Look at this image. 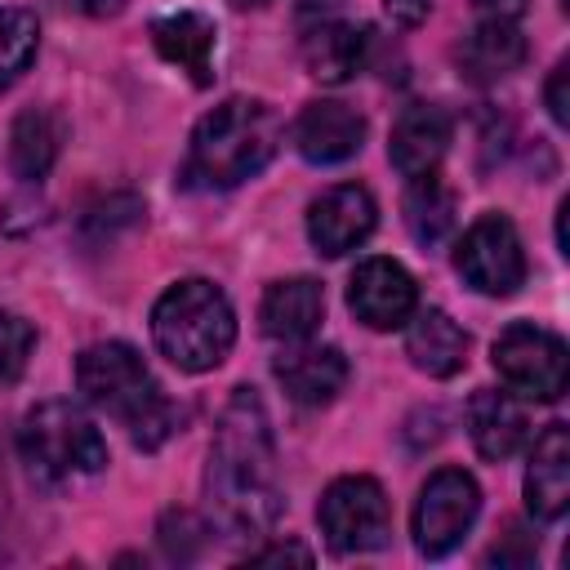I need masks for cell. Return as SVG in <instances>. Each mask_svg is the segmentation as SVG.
Listing matches in <instances>:
<instances>
[{"label":"cell","mask_w":570,"mask_h":570,"mask_svg":"<svg viewBox=\"0 0 570 570\" xmlns=\"http://www.w3.org/2000/svg\"><path fill=\"white\" fill-rule=\"evenodd\" d=\"M209 521L232 539H249L276 525L285 499L276 485V436L263 396L240 383L232 387L205 463Z\"/></svg>","instance_id":"obj_1"},{"label":"cell","mask_w":570,"mask_h":570,"mask_svg":"<svg viewBox=\"0 0 570 570\" xmlns=\"http://www.w3.org/2000/svg\"><path fill=\"white\" fill-rule=\"evenodd\" d=\"M285 142V120L263 98H227L191 129L178 183L187 191H232L263 174Z\"/></svg>","instance_id":"obj_2"},{"label":"cell","mask_w":570,"mask_h":570,"mask_svg":"<svg viewBox=\"0 0 570 570\" xmlns=\"http://www.w3.org/2000/svg\"><path fill=\"white\" fill-rule=\"evenodd\" d=\"M76 387L94 410L111 414L138 450H160L178 428L174 401L129 343H89L76 356Z\"/></svg>","instance_id":"obj_3"},{"label":"cell","mask_w":570,"mask_h":570,"mask_svg":"<svg viewBox=\"0 0 570 570\" xmlns=\"http://www.w3.org/2000/svg\"><path fill=\"white\" fill-rule=\"evenodd\" d=\"M151 343L183 374H205L227 361L236 343V312L214 281H174L151 307Z\"/></svg>","instance_id":"obj_4"},{"label":"cell","mask_w":570,"mask_h":570,"mask_svg":"<svg viewBox=\"0 0 570 570\" xmlns=\"http://www.w3.org/2000/svg\"><path fill=\"white\" fill-rule=\"evenodd\" d=\"M18 454L45 485H71L107 468V441L76 401H40L22 414Z\"/></svg>","instance_id":"obj_5"},{"label":"cell","mask_w":570,"mask_h":570,"mask_svg":"<svg viewBox=\"0 0 570 570\" xmlns=\"http://www.w3.org/2000/svg\"><path fill=\"white\" fill-rule=\"evenodd\" d=\"M490 361H494V374L503 379V387L521 401H557L570 383V356H566V343L534 325V321H512L494 347H490Z\"/></svg>","instance_id":"obj_6"},{"label":"cell","mask_w":570,"mask_h":570,"mask_svg":"<svg viewBox=\"0 0 570 570\" xmlns=\"http://www.w3.org/2000/svg\"><path fill=\"white\" fill-rule=\"evenodd\" d=\"M316 521L325 543L338 557H356V552H379L392 539V508L387 494L374 476H338L325 485L321 503H316Z\"/></svg>","instance_id":"obj_7"},{"label":"cell","mask_w":570,"mask_h":570,"mask_svg":"<svg viewBox=\"0 0 570 570\" xmlns=\"http://www.w3.org/2000/svg\"><path fill=\"white\" fill-rule=\"evenodd\" d=\"M454 272L485 298H512L525 285V249L508 214H481L454 245Z\"/></svg>","instance_id":"obj_8"},{"label":"cell","mask_w":570,"mask_h":570,"mask_svg":"<svg viewBox=\"0 0 570 570\" xmlns=\"http://www.w3.org/2000/svg\"><path fill=\"white\" fill-rule=\"evenodd\" d=\"M481 512V485L472 481V472L463 468H441L428 476V485L419 490L414 499V517H410V530H414V548L423 557H450L463 534L472 530Z\"/></svg>","instance_id":"obj_9"},{"label":"cell","mask_w":570,"mask_h":570,"mask_svg":"<svg viewBox=\"0 0 570 570\" xmlns=\"http://www.w3.org/2000/svg\"><path fill=\"white\" fill-rule=\"evenodd\" d=\"M347 307L365 330H401L419 307V285L396 258H365L347 281Z\"/></svg>","instance_id":"obj_10"},{"label":"cell","mask_w":570,"mask_h":570,"mask_svg":"<svg viewBox=\"0 0 570 570\" xmlns=\"http://www.w3.org/2000/svg\"><path fill=\"white\" fill-rule=\"evenodd\" d=\"M374 223H379V205L361 183H338L307 205V240L325 258H343L356 245H365Z\"/></svg>","instance_id":"obj_11"},{"label":"cell","mask_w":570,"mask_h":570,"mask_svg":"<svg viewBox=\"0 0 570 570\" xmlns=\"http://www.w3.org/2000/svg\"><path fill=\"white\" fill-rule=\"evenodd\" d=\"M289 138L307 165H343L365 142V116L338 98H316L298 111Z\"/></svg>","instance_id":"obj_12"},{"label":"cell","mask_w":570,"mask_h":570,"mask_svg":"<svg viewBox=\"0 0 570 570\" xmlns=\"http://www.w3.org/2000/svg\"><path fill=\"white\" fill-rule=\"evenodd\" d=\"M272 374L294 405L316 410V405H330L347 387L352 370H347V356L338 347L303 338V343H285V352L272 361Z\"/></svg>","instance_id":"obj_13"},{"label":"cell","mask_w":570,"mask_h":570,"mask_svg":"<svg viewBox=\"0 0 570 570\" xmlns=\"http://www.w3.org/2000/svg\"><path fill=\"white\" fill-rule=\"evenodd\" d=\"M450 138H454V120H450V111L441 102H410L392 125L387 160H392V169L401 178L428 174L450 151Z\"/></svg>","instance_id":"obj_14"},{"label":"cell","mask_w":570,"mask_h":570,"mask_svg":"<svg viewBox=\"0 0 570 570\" xmlns=\"http://www.w3.org/2000/svg\"><path fill=\"white\" fill-rule=\"evenodd\" d=\"M370 40H374L370 27H352V22H338V18L307 22L303 27V45H298L303 49V67L321 85H347L356 71L370 67Z\"/></svg>","instance_id":"obj_15"},{"label":"cell","mask_w":570,"mask_h":570,"mask_svg":"<svg viewBox=\"0 0 570 570\" xmlns=\"http://www.w3.org/2000/svg\"><path fill=\"white\" fill-rule=\"evenodd\" d=\"M525 508L534 521H561L570 508V428L548 423L525 468Z\"/></svg>","instance_id":"obj_16"},{"label":"cell","mask_w":570,"mask_h":570,"mask_svg":"<svg viewBox=\"0 0 570 570\" xmlns=\"http://www.w3.org/2000/svg\"><path fill=\"white\" fill-rule=\"evenodd\" d=\"M525 36L521 22H494V18H476L472 31L454 45V67L463 80L472 85H494L503 76H512L525 62Z\"/></svg>","instance_id":"obj_17"},{"label":"cell","mask_w":570,"mask_h":570,"mask_svg":"<svg viewBox=\"0 0 570 570\" xmlns=\"http://www.w3.org/2000/svg\"><path fill=\"white\" fill-rule=\"evenodd\" d=\"M321 321H325V289L312 276L272 281L258 303V325L276 343H303L321 330Z\"/></svg>","instance_id":"obj_18"},{"label":"cell","mask_w":570,"mask_h":570,"mask_svg":"<svg viewBox=\"0 0 570 570\" xmlns=\"http://www.w3.org/2000/svg\"><path fill=\"white\" fill-rule=\"evenodd\" d=\"M468 436H472L481 459H490V463L512 459L530 441V419L521 410V396L499 392V387L472 392V401H468Z\"/></svg>","instance_id":"obj_19"},{"label":"cell","mask_w":570,"mask_h":570,"mask_svg":"<svg viewBox=\"0 0 570 570\" xmlns=\"http://www.w3.org/2000/svg\"><path fill=\"white\" fill-rule=\"evenodd\" d=\"M151 45L165 62L183 67L191 76V85H214V45H218V27L214 18L196 13V9H178L151 22Z\"/></svg>","instance_id":"obj_20"},{"label":"cell","mask_w":570,"mask_h":570,"mask_svg":"<svg viewBox=\"0 0 570 570\" xmlns=\"http://www.w3.org/2000/svg\"><path fill=\"white\" fill-rule=\"evenodd\" d=\"M405 325H410L405 330V356L428 379H454L468 365V334L459 330V321L450 312L414 307V316Z\"/></svg>","instance_id":"obj_21"},{"label":"cell","mask_w":570,"mask_h":570,"mask_svg":"<svg viewBox=\"0 0 570 570\" xmlns=\"http://www.w3.org/2000/svg\"><path fill=\"white\" fill-rule=\"evenodd\" d=\"M62 142H67L62 111H53V107H27V111H18V120L9 129V169H13V178L40 183L53 169Z\"/></svg>","instance_id":"obj_22"},{"label":"cell","mask_w":570,"mask_h":570,"mask_svg":"<svg viewBox=\"0 0 570 570\" xmlns=\"http://www.w3.org/2000/svg\"><path fill=\"white\" fill-rule=\"evenodd\" d=\"M401 214H405L410 236H414L423 249H436V245L450 240V232H454V223H459V196H454V187H450L436 169H428V174H414V178L405 183Z\"/></svg>","instance_id":"obj_23"},{"label":"cell","mask_w":570,"mask_h":570,"mask_svg":"<svg viewBox=\"0 0 570 570\" xmlns=\"http://www.w3.org/2000/svg\"><path fill=\"white\" fill-rule=\"evenodd\" d=\"M40 49V22L31 9L0 4V89H9Z\"/></svg>","instance_id":"obj_24"},{"label":"cell","mask_w":570,"mask_h":570,"mask_svg":"<svg viewBox=\"0 0 570 570\" xmlns=\"http://www.w3.org/2000/svg\"><path fill=\"white\" fill-rule=\"evenodd\" d=\"M138 218H142V200L134 191H111L80 214V232H85V240L98 245V240H111L120 227H134Z\"/></svg>","instance_id":"obj_25"},{"label":"cell","mask_w":570,"mask_h":570,"mask_svg":"<svg viewBox=\"0 0 570 570\" xmlns=\"http://www.w3.org/2000/svg\"><path fill=\"white\" fill-rule=\"evenodd\" d=\"M31 347H36L31 321H22L18 312H4L0 307V383L22 379V370L31 361Z\"/></svg>","instance_id":"obj_26"},{"label":"cell","mask_w":570,"mask_h":570,"mask_svg":"<svg viewBox=\"0 0 570 570\" xmlns=\"http://www.w3.org/2000/svg\"><path fill=\"white\" fill-rule=\"evenodd\" d=\"M214 525H205L196 512H187V508H174V512H165L160 517V543H165V552L174 557V561H191L200 548H205V534H209Z\"/></svg>","instance_id":"obj_27"},{"label":"cell","mask_w":570,"mask_h":570,"mask_svg":"<svg viewBox=\"0 0 570 570\" xmlns=\"http://www.w3.org/2000/svg\"><path fill=\"white\" fill-rule=\"evenodd\" d=\"M490 566H530L534 561V539L521 525H508V534L485 552Z\"/></svg>","instance_id":"obj_28"},{"label":"cell","mask_w":570,"mask_h":570,"mask_svg":"<svg viewBox=\"0 0 570 570\" xmlns=\"http://www.w3.org/2000/svg\"><path fill=\"white\" fill-rule=\"evenodd\" d=\"M566 80H570V67L566 62H557L552 67V76H548V85H543V102H548V116H552V125H570V98H566Z\"/></svg>","instance_id":"obj_29"},{"label":"cell","mask_w":570,"mask_h":570,"mask_svg":"<svg viewBox=\"0 0 570 570\" xmlns=\"http://www.w3.org/2000/svg\"><path fill=\"white\" fill-rule=\"evenodd\" d=\"M383 13H387V22H392V27L414 31V27H423V22H428L432 0H383Z\"/></svg>","instance_id":"obj_30"},{"label":"cell","mask_w":570,"mask_h":570,"mask_svg":"<svg viewBox=\"0 0 570 570\" xmlns=\"http://www.w3.org/2000/svg\"><path fill=\"white\" fill-rule=\"evenodd\" d=\"M254 566H272V561H298V566H312V552L303 543H267L258 552H249Z\"/></svg>","instance_id":"obj_31"},{"label":"cell","mask_w":570,"mask_h":570,"mask_svg":"<svg viewBox=\"0 0 570 570\" xmlns=\"http://www.w3.org/2000/svg\"><path fill=\"white\" fill-rule=\"evenodd\" d=\"M476 18H494V22H521L525 0H472Z\"/></svg>","instance_id":"obj_32"},{"label":"cell","mask_w":570,"mask_h":570,"mask_svg":"<svg viewBox=\"0 0 570 570\" xmlns=\"http://www.w3.org/2000/svg\"><path fill=\"white\" fill-rule=\"evenodd\" d=\"M334 9H338V0H303V4H298V18H303V27H307V22L334 18Z\"/></svg>","instance_id":"obj_33"},{"label":"cell","mask_w":570,"mask_h":570,"mask_svg":"<svg viewBox=\"0 0 570 570\" xmlns=\"http://www.w3.org/2000/svg\"><path fill=\"white\" fill-rule=\"evenodd\" d=\"M76 9L89 13V18H111V13L125 9V0H76Z\"/></svg>","instance_id":"obj_34"},{"label":"cell","mask_w":570,"mask_h":570,"mask_svg":"<svg viewBox=\"0 0 570 570\" xmlns=\"http://www.w3.org/2000/svg\"><path fill=\"white\" fill-rule=\"evenodd\" d=\"M263 4H272V0H232V9H263Z\"/></svg>","instance_id":"obj_35"}]
</instances>
